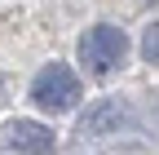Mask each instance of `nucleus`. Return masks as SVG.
Masks as SVG:
<instances>
[{"instance_id":"obj_1","label":"nucleus","mask_w":159,"mask_h":155,"mask_svg":"<svg viewBox=\"0 0 159 155\" xmlns=\"http://www.w3.org/2000/svg\"><path fill=\"white\" fill-rule=\"evenodd\" d=\"M31 102L40 111H71L80 102V75L71 67H62V62H49L31 80Z\"/></svg>"},{"instance_id":"obj_4","label":"nucleus","mask_w":159,"mask_h":155,"mask_svg":"<svg viewBox=\"0 0 159 155\" xmlns=\"http://www.w3.org/2000/svg\"><path fill=\"white\" fill-rule=\"evenodd\" d=\"M5 142L13 151H22V155H49L53 133L44 124H35V120H13V124H5Z\"/></svg>"},{"instance_id":"obj_3","label":"nucleus","mask_w":159,"mask_h":155,"mask_svg":"<svg viewBox=\"0 0 159 155\" xmlns=\"http://www.w3.org/2000/svg\"><path fill=\"white\" fill-rule=\"evenodd\" d=\"M124 120H128V106H124V98H102V102H93L84 115H80L75 133H80V138H102V133H115Z\"/></svg>"},{"instance_id":"obj_2","label":"nucleus","mask_w":159,"mask_h":155,"mask_svg":"<svg viewBox=\"0 0 159 155\" xmlns=\"http://www.w3.org/2000/svg\"><path fill=\"white\" fill-rule=\"evenodd\" d=\"M124 53H128V40H124V31L119 27H93L84 31V40H80V62H84L93 75H111L119 62H124Z\"/></svg>"},{"instance_id":"obj_5","label":"nucleus","mask_w":159,"mask_h":155,"mask_svg":"<svg viewBox=\"0 0 159 155\" xmlns=\"http://www.w3.org/2000/svg\"><path fill=\"white\" fill-rule=\"evenodd\" d=\"M142 58L159 67V22H150V27H146V35H142Z\"/></svg>"}]
</instances>
